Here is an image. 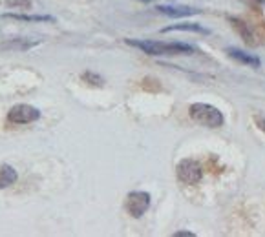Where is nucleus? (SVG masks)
<instances>
[{
	"label": "nucleus",
	"instance_id": "5",
	"mask_svg": "<svg viewBox=\"0 0 265 237\" xmlns=\"http://www.w3.org/2000/svg\"><path fill=\"white\" fill-rule=\"evenodd\" d=\"M150 206V195L147 192H130L126 197V210L132 217H143Z\"/></svg>",
	"mask_w": 265,
	"mask_h": 237
},
{
	"label": "nucleus",
	"instance_id": "13",
	"mask_svg": "<svg viewBox=\"0 0 265 237\" xmlns=\"http://www.w3.org/2000/svg\"><path fill=\"white\" fill-rule=\"evenodd\" d=\"M176 236H179V237H181V236H188V237H192V236H194V234H192V232H177Z\"/></svg>",
	"mask_w": 265,
	"mask_h": 237
},
{
	"label": "nucleus",
	"instance_id": "2",
	"mask_svg": "<svg viewBox=\"0 0 265 237\" xmlns=\"http://www.w3.org/2000/svg\"><path fill=\"white\" fill-rule=\"evenodd\" d=\"M188 115L192 121H196L201 126L207 128H220L223 126V115L218 108H214L212 104L205 103H196L188 108Z\"/></svg>",
	"mask_w": 265,
	"mask_h": 237
},
{
	"label": "nucleus",
	"instance_id": "9",
	"mask_svg": "<svg viewBox=\"0 0 265 237\" xmlns=\"http://www.w3.org/2000/svg\"><path fill=\"white\" fill-rule=\"evenodd\" d=\"M231 20V24H233V27L238 31V35L243 39V42L245 44H252L254 42V39H252V33L251 29H249V26H247L245 22H241L239 19H229Z\"/></svg>",
	"mask_w": 265,
	"mask_h": 237
},
{
	"label": "nucleus",
	"instance_id": "6",
	"mask_svg": "<svg viewBox=\"0 0 265 237\" xmlns=\"http://www.w3.org/2000/svg\"><path fill=\"white\" fill-rule=\"evenodd\" d=\"M227 53H229V57L236 58V60L243 62V64H247V66H252V68H260V66H262V62H260L258 57H254V55H251V53L241 52V50L229 48V50H227Z\"/></svg>",
	"mask_w": 265,
	"mask_h": 237
},
{
	"label": "nucleus",
	"instance_id": "8",
	"mask_svg": "<svg viewBox=\"0 0 265 237\" xmlns=\"http://www.w3.org/2000/svg\"><path fill=\"white\" fill-rule=\"evenodd\" d=\"M17 181V170L9 164H0V190L11 186Z\"/></svg>",
	"mask_w": 265,
	"mask_h": 237
},
{
	"label": "nucleus",
	"instance_id": "1",
	"mask_svg": "<svg viewBox=\"0 0 265 237\" xmlns=\"http://www.w3.org/2000/svg\"><path fill=\"white\" fill-rule=\"evenodd\" d=\"M126 44L139 48L148 55H190L196 48L183 42H155V40H126Z\"/></svg>",
	"mask_w": 265,
	"mask_h": 237
},
{
	"label": "nucleus",
	"instance_id": "12",
	"mask_svg": "<svg viewBox=\"0 0 265 237\" xmlns=\"http://www.w3.org/2000/svg\"><path fill=\"white\" fill-rule=\"evenodd\" d=\"M256 124H258L260 128H262V130L265 132V117H262V115L256 117Z\"/></svg>",
	"mask_w": 265,
	"mask_h": 237
},
{
	"label": "nucleus",
	"instance_id": "10",
	"mask_svg": "<svg viewBox=\"0 0 265 237\" xmlns=\"http://www.w3.org/2000/svg\"><path fill=\"white\" fill-rule=\"evenodd\" d=\"M4 17L7 19H15V20H26V22H55L53 17H48V15H19V13H6Z\"/></svg>",
	"mask_w": 265,
	"mask_h": 237
},
{
	"label": "nucleus",
	"instance_id": "4",
	"mask_svg": "<svg viewBox=\"0 0 265 237\" xmlns=\"http://www.w3.org/2000/svg\"><path fill=\"white\" fill-rule=\"evenodd\" d=\"M203 177V170H201L200 162L192 159H185L177 164V179L185 183V184H196L200 183Z\"/></svg>",
	"mask_w": 265,
	"mask_h": 237
},
{
	"label": "nucleus",
	"instance_id": "14",
	"mask_svg": "<svg viewBox=\"0 0 265 237\" xmlns=\"http://www.w3.org/2000/svg\"><path fill=\"white\" fill-rule=\"evenodd\" d=\"M145 2H148V0H145Z\"/></svg>",
	"mask_w": 265,
	"mask_h": 237
},
{
	"label": "nucleus",
	"instance_id": "11",
	"mask_svg": "<svg viewBox=\"0 0 265 237\" xmlns=\"http://www.w3.org/2000/svg\"><path fill=\"white\" fill-rule=\"evenodd\" d=\"M163 33L168 31H198V33H208V29H203L200 24H174V26H168L165 29H161Z\"/></svg>",
	"mask_w": 265,
	"mask_h": 237
},
{
	"label": "nucleus",
	"instance_id": "7",
	"mask_svg": "<svg viewBox=\"0 0 265 237\" xmlns=\"http://www.w3.org/2000/svg\"><path fill=\"white\" fill-rule=\"evenodd\" d=\"M161 13L168 15V17H188V15H196L200 13V9H194V7H187V6H181V7H172V6H159L157 7Z\"/></svg>",
	"mask_w": 265,
	"mask_h": 237
},
{
	"label": "nucleus",
	"instance_id": "3",
	"mask_svg": "<svg viewBox=\"0 0 265 237\" xmlns=\"http://www.w3.org/2000/svg\"><path fill=\"white\" fill-rule=\"evenodd\" d=\"M40 117V111L35 106H29V104H17L13 108L9 109L7 113V121L13 122V124H29V122H35Z\"/></svg>",
	"mask_w": 265,
	"mask_h": 237
}]
</instances>
